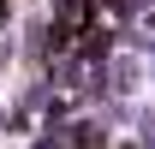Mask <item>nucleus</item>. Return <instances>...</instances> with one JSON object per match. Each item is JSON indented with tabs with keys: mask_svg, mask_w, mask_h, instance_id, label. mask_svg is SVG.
<instances>
[{
	"mask_svg": "<svg viewBox=\"0 0 155 149\" xmlns=\"http://www.w3.org/2000/svg\"><path fill=\"white\" fill-rule=\"evenodd\" d=\"M143 6H149V0H107V12H114V18H137Z\"/></svg>",
	"mask_w": 155,
	"mask_h": 149,
	"instance_id": "nucleus-1",
	"label": "nucleus"
},
{
	"mask_svg": "<svg viewBox=\"0 0 155 149\" xmlns=\"http://www.w3.org/2000/svg\"><path fill=\"white\" fill-rule=\"evenodd\" d=\"M119 149H149V143H119Z\"/></svg>",
	"mask_w": 155,
	"mask_h": 149,
	"instance_id": "nucleus-2",
	"label": "nucleus"
},
{
	"mask_svg": "<svg viewBox=\"0 0 155 149\" xmlns=\"http://www.w3.org/2000/svg\"><path fill=\"white\" fill-rule=\"evenodd\" d=\"M6 119H12V113H6V108H0V125H6Z\"/></svg>",
	"mask_w": 155,
	"mask_h": 149,
	"instance_id": "nucleus-3",
	"label": "nucleus"
}]
</instances>
